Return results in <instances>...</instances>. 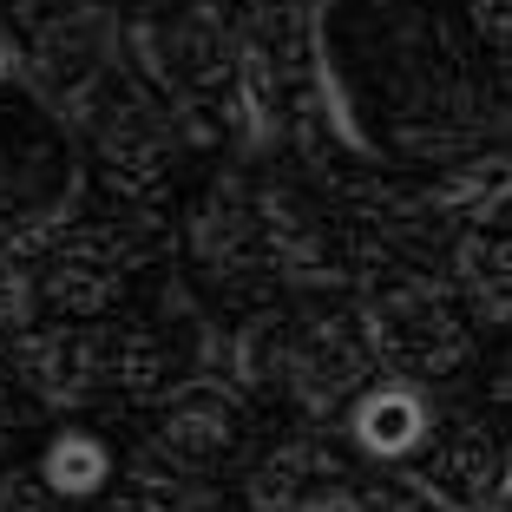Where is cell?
Instances as JSON below:
<instances>
[{
    "instance_id": "obj_17",
    "label": "cell",
    "mask_w": 512,
    "mask_h": 512,
    "mask_svg": "<svg viewBox=\"0 0 512 512\" xmlns=\"http://www.w3.org/2000/svg\"><path fill=\"white\" fill-rule=\"evenodd\" d=\"M493 394H499V401H512V355H506V368H499V381H493Z\"/></svg>"
},
{
    "instance_id": "obj_16",
    "label": "cell",
    "mask_w": 512,
    "mask_h": 512,
    "mask_svg": "<svg viewBox=\"0 0 512 512\" xmlns=\"http://www.w3.org/2000/svg\"><path fill=\"white\" fill-rule=\"evenodd\" d=\"M20 73V53H14V46H7V40H0V86H7V79H14Z\"/></svg>"
},
{
    "instance_id": "obj_15",
    "label": "cell",
    "mask_w": 512,
    "mask_h": 512,
    "mask_svg": "<svg viewBox=\"0 0 512 512\" xmlns=\"http://www.w3.org/2000/svg\"><path fill=\"white\" fill-rule=\"evenodd\" d=\"M302 512H375V499H368L362 486H348V480H329L322 493L302 499Z\"/></svg>"
},
{
    "instance_id": "obj_12",
    "label": "cell",
    "mask_w": 512,
    "mask_h": 512,
    "mask_svg": "<svg viewBox=\"0 0 512 512\" xmlns=\"http://www.w3.org/2000/svg\"><path fill=\"white\" fill-rule=\"evenodd\" d=\"M99 381H112V388L125 394H158L165 388V342L145 329H106L99 335Z\"/></svg>"
},
{
    "instance_id": "obj_2",
    "label": "cell",
    "mask_w": 512,
    "mask_h": 512,
    "mask_svg": "<svg viewBox=\"0 0 512 512\" xmlns=\"http://www.w3.org/2000/svg\"><path fill=\"white\" fill-rule=\"evenodd\" d=\"M112 60H119V27H112L106 7H66L53 14L40 33H33L20 73L33 79L46 106H66V112H99V86H106Z\"/></svg>"
},
{
    "instance_id": "obj_13",
    "label": "cell",
    "mask_w": 512,
    "mask_h": 512,
    "mask_svg": "<svg viewBox=\"0 0 512 512\" xmlns=\"http://www.w3.org/2000/svg\"><path fill=\"white\" fill-rule=\"evenodd\" d=\"M66 499L40 480V467H14L0 473V512H60Z\"/></svg>"
},
{
    "instance_id": "obj_19",
    "label": "cell",
    "mask_w": 512,
    "mask_h": 512,
    "mask_svg": "<svg viewBox=\"0 0 512 512\" xmlns=\"http://www.w3.org/2000/svg\"><path fill=\"white\" fill-rule=\"evenodd\" d=\"M289 7H309V14H316V7H322V0H289Z\"/></svg>"
},
{
    "instance_id": "obj_4",
    "label": "cell",
    "mask_w": 512,
    "mask_h": 512,
    "mask_svg": "<svg viewBox=\"0 0 512 512\" xmlns=\"http://www.w3.org/2000/svg\"><path fill=\"white\" fill-rule=\"evenodd\" d=\"M414 460H421L414 480H421L427 493H440L447 506H460V512H493L499 499H506V440H499L493 421L434 427V440H427Z\"/></svg>"
},
{
    "instance_id": "obj_6",
    "label": "cell",
    "mask_w": 512,
    "mask_h": 512,
    "mask_svg": "<svg viewBox=\"0 0 512 512\" xmlns=\"http://www.w3.org/2000/svg\"><path fill=\"white\" fill-rule=\"evenodd\" d=\"M342 414H348V440H355V453L375 460V467H401V460H414V453L434 440V427H440V407L427 401V388H414L407 375L362 388Z\"/></svg>"
},
{
    "instance_id": "obj_5",
    "label": "cell",
    "mask_w": 512,
    "mask_h": 512,
    "mask_svg": "<svg viewBox=\"0 0 512 512\" xmlns=\"http://www.w3.org/2000/svg\"><path fill=\"white\" fill-rule=\"evenodd\" d=\"M243 427H250V414L230 381H184L158 401V453L178 460L184 473L224 467L243 447Z\"/></svg>"
},
{
    "instance_id": "obj_1",
    "label": "cell",
    "mask_w": 512,
    "mask_h": 512,
    "mask_svg": "<svg viewBox=\"0 0 512 512\" xmlns=\"http://www.w3.org/2000/svg\"><path fill=\"white\" fill-rule=\"evenodd\" d=\"M362 329L368 348H375V368H394V375H453L473 355V329L460 316L453 289L421 283V276L375 289L362 302Z\"/></svg>"
},
{
    "instance_id": "obj_18",
    "label": "cell",
    "mask_w": 512,
    "mask_h": 512,
    "mask_svg": "<svg viewBox=\"0 0 512 512\" xmlns=\"http://www.w3.org/2000/svg\"><path fill=\"white\" fill-rule=\"evenodd\" d=\"M506 506H512V440H506Z\"/></svg>"
},
{
    "instance_id": "obj_9",
    "label": "cell",
    "mask_w": 512,
    "mask_h": 512,
    "mask_svg": "<svg viewBox=\"0 0 512 512\" xmlns=\"http://www.w3.org/2000/svg\"><path fill=\"white\" fill-rule=\"evenodd\" d=\"M453 289L473 322H512V230H467L453 243Z\"/></svg>"
},
{
    "instance_id": "obj_7",
    "label": "cell",
    "mask_w": 512,
    "mask_h": 512,
    "mask_svg": "<svg viewBox=\"0 0 512 512\" xmlns=\"http://www.w3.org/2000/svg\"><path fill=\"white\" fill-rule=\"evenodd\" d=\"M7 368H14L40 401L79 407L99 388V335H86V329H27V335L7 342Z\"/></svg>"
},
{
    "instance_id": "obj_8",
    "label": "cell",
    "mask_w": 512,
    "mask_h": 512,
    "mask_svg": "<svg viewBox=\"0 0 512 512\" xmlns=\"http://www.w3.org/2000/svg\"><path fill=\"white\" fill-rule=\"evenodd\" d=\"M329 480H342V460L322 440H283L250 467V512H302V499Z\"/></svg>"
},
{
    "instance_id": "obj_11",
    "label": "cell",
    "mask_w": 512,
    "mask_h": 512,
    "mask_svg": "<svg viewBox=\"0 0 512 512\" xmlns=\"http://www.w3.org/2000/svg\"><path fill=\"white\" fill-rule=\"evenodd\" d=\"M112 473H119L112 447L99 434H86V427H60L40 453V480L60 499H99L112 486Z\"/></svg>"
},
{
    "instance_id": "obj_14",
    "label": "cell",
    "mask_w": 512,
    "mask_h": 512,
    "mask_svg": "<svg viewBox=\"0 0 512 512\" xmlns=\"http://www.w3.org/2000/svg\"><path fill=\"white\" fill-rule=\"evenodd\" d=\"M473 33L493 53H512V0H473Z\"/></svg>"
},
{
    "instance_id": "obj_10",
    "label": "cell",
    "mask_w": 512,
    "mask_h": 512,
    "mask_svg": "<svg viewBox=\"0 0 512 512\" xmlns=\"http://www.w3.org/2000/svg\"><path fill=\"white\" fill-rule=\"evenodd\" d=\"M506 204H512V158L506 151H473V165H453L440 178V191L427 197L434 217H473V224L499 217Z\"/></svg>"
},
{
    "instance_id": "obj_3",
    "label": "cell",
    "mask_w": 512,
    "mask_h": 512,
    "mask_svg": "<svg viewBox=\"0 0 512 512\" xmlns=\"http://www.w3.org/2000/svg\"><path fill=\"white\" fill-rule=\"evenodd\" d=\"M375 375V348H368L362 309H329V316L289 322V362H283V388L296 394L309 414H335Z\"/></svg>"
}]
</instances>
